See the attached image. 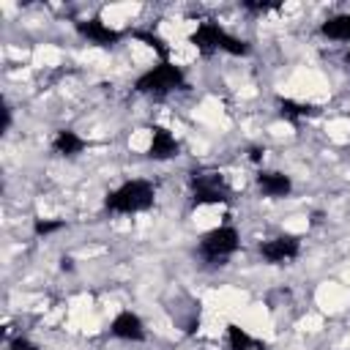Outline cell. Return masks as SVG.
Returning a JSON list of instances; mask_svg holds the SVG:
<instances>
[{
    "mask_svg": "<svg viewBox=\"0 0 350 350\" xmlns=\"http://www.w3.org/2000/svg\"><path fill=\"white\" fill-rule=\"evenodd\" d=\"M153 200H156L153 183L134 178V180H126L118 189H112L104 200V208L112 213H139V211H148L153 205Z\"/></svg>",
    "mask_w": 350,
    "mask_h": 350,
    "instance_id": "6da1fadb",
    "label": "cell"
},
{
    "mask_svg": "<svg viewBox=\"0 0 350 350\" xmlns=\"http://www.w3.org/2000/svg\"><path fill=\"white\" fill-rule=\"evenodd\" d=\"M186 88V77L178 66H172L170 60H161L159 66H153L150 71H145L137 82H134V90L137 93H145V96H164V93H172V90H183Z\"/></svg>",
    "mask_w": 350,
    "mask_h": 350,
    "instance_id": "7a4b0ae2",
    "label": "cell"
},
{
    "mask_svg": "<svg viewBox=\"0 0 350 350\" xmlns=\"http://www.w3.org/2000/svg\"><path fill=\"white\" fill-rule=\"evenodd\" d=\"M191 183V202L194 205H219V202H230V189L224 183V178L219 172H191L189 175Z\"/></svg>",
    "mask_w": 350,
    "mask_h": 350,
    "instance_id": "3957f363",
    "label": "cell"
},
{
    "mask_svg": "<svg viewBox=\"0 0 350 350\" xmlns=\"http://www.w3.org/2000/svg\"><path fill=\"white\" fill-rule=\"evenodd\" d=\"M238 246H241L238 230L230 227V224H221V227H213L211 232L202 235V241H200V254H202L208 262H221V260L230 257Z\"/></svg>",
    "mask_w": 350,
    "mask_h": 350,
    "instance_id": "277c9868",
    "label": "cell"
},
{
    "mask_svg": "<svg viewBox=\"0 0 350 350\" xmlns=\"http://www.w3.org/2000/svg\"><path fill=\"white\" fill-rule=\"evenodd\" d=\"M298 252H301V243L293 235H279L260 243V254L265 262H287V260H295Z\"/></svg>",
    "mask_w": 350,
    "mask_h": 350,
    "instance_id": "5b68a950",
    "label": "cell"
},
{
    "mask_svg": "<svg viewBox=\"0 0 350 350\" xmlns=\"http://www.w3.org/2000/svg\"><path fill=\"white\" fill-rule=\"evenodd\" d=\"M109 331H112V336L126 339V342H142V339H145V325H142V320H139L134 312H129V309H123V312L115 314Z\"/></svg>",
    "mask_w": 350,
    "mask_h": 350,
    "instance_id": "8992f818",
    "label": "cell"
},
{
    "mask_svg": "<svg viewBox=\"0 0 350 350\" xmlns=\"http://www.w3.org/2000/svg\"><path fill=\"white\" fill-rule=\"evenodd\" d=\"M77 30L79 36H85L88 41L98 44V46H112L120 41V33L109 25H104L101 19H88V22H77Z\"/></svg>",
    "mask_w": 350,
    "mask_h": 350,
    "instance_id": "52a82bcc",
    "label": "cell"
},
{
    "mask_svg": "<svg viewBox=\"0 0 350 350\" xmlns=\"http://www.w3.org/2000/svg\"><path fill=\"white\" fill-rule=\"evenodd\" d=\"M148 156L156 159V161H164V159L178 156V139H175L164 126H153V129H150V148H148Z\"/></svg>",
    "mask_w": 350,
    "mask_h": 350,
    "instance_id": "ba28073f",
    "label": "cell"
},
{
    "mask_svg": "<svg viewBox=\"0 0 350 350\" xmlns=\"http://www.w3.org/2000/svg\"><path fill=\"white\" fill-rule=\"evenodd\" d=\"M257 186L265 197H287L293 191V180L284 172H273V170H260L257 172Z\"/></svg>",
    "mask_w": 350,
    "mask_h": 350,
    "instance_id": "9c48e42d",
    "label": "cell"
},
{
    "mask_svg": "<svg viewBox=\"0 0 350 350\" xmlns=\"http://www.w3.org/2000/svg\"><path fill=\"white\" fill-rule=\"evenodd\" d=\"M221 36H224V27L219 25V22H202V25H197V30L191 33V44L200 49V52H213V49H219V41H221Z\"/></svg>",
    "mask_w": 350,
    "mask_h": 350,
    "instance_id": "30bf717a",
    "label": "cell"
},
{
    "mask_svg": "<svg viewBox=\"0 0 350 350\" xmlns=\"http://www.w3.org/2000/svg\"><path fill=\"white\" fill-rule=\"evenodd\" d=\"M85 139L77 134V131H71V129H60L57 134H55V139H52V148L60 153V156H77V153H82L85 150Z\"/></svg>",
    "mask_w": 350,
    "mask_h": 350,
    "instance_id": "8fae6325",
    "label": "cell"
},
{
    "mask_svg": "<svg viewBox=\"0 0 350 350\" xmlns=\"http://www.w3.org/2000/svg\"><path fill=\"white\" fill-rule=\"evenodd\" d=\"M320 33L334 38V41H350V14H339V16H331L320 25Z\"/></svg>",
    "mask_w": 350,
    "mask_h": 350,
    "instance_id": "7c38bea8",
    "label": "cell"
},
{
    "mask_svg": "<svg viewBox=\"0 0 350 350\" xmlns=\"http://www.w3.org/2000/svg\"><path fill=\"white\" fill-rule=\"evenodd\" d=\"M279 112H282V118H287V120H301V118L314 115L317 109H314L312 104H298V101H293V98H279Z\"/></svg>",
    "mask_w": 350,
    "mask_h": 350,
    "instance_id": "4fadbf2b",
    "label": "cell"
},
{
    "mask_svg": "<svg viewBox=\"0 0 350 350\" xmlns=\"http://www.w3.org/2000/svg\"><path fill=\"white\" fill-rule=\"evenodd\" d=\"M227 342H230V350H254V347H260V342L257 339H252L243 328H238V325H227Z\"/></svg>",
    "mask_w": 350,
    "mask_h": 350,
    "instance_id": "5bb4252c",
    "label": "cell"
},
{
    "mask_svg": "<svg viewBox=\"0 0 350 350\" xmlns=\"http://www.w3.org/2000/svg\"><path fill=\"white\" fill-rule=\"evenodd\" d=\"M219 49H224L230 55H249V44L243 38H238V36H230L227 30H224V36L219 41Z\"/></svg>",
    "mask_w": 350,
    "mask_h": 350,
    "instance_id": "9a60e30c",
    "label": "cell"
},
{
    "mask_svg": "<svg viewBox=\"0 0 350 350\" xmlns=\"http://www.w3.org/2000/svg\"><path fill=\"white\" fill-rule=\"evenodd\" d=\"M134 36H137L139 41H145V44H148V46H150V49H153L156 55H161V57H167V52H170V46L164 44V38H161V36H156V33H148V30H137Z\"/></svg>",
    "mask_w": 350,
    "mask_h": 350,
    "instance_id": "2e32d148",
    "label": "cell"
},
{
    "mask_svg": "<svg viewBox=\"0 0 350 350\" xmlns=\"http://www.w3.org/2000/svg\"><path fill=\"white\" fill-rule=\"evenodd\" d=\"M57 230H63L60 219H36V224H33L36 235H49V232H57Z\"/></svg>",
    "mask_w": 350,
    "mask_h": 350,
    "instance_id": "e0dca14e",
    "label": "cell"
},
{
    "mask_svg": "<svg viewBox=\"0 0 350 350\" xmlns=\"http://www.w3.org/2000/svg\"><path fill=\"white\" fill-rule=\"evenodd\" d=\"M11 350H38L30 339H25V336H16V339H11Z\"/></svg>",
    "mask_w": 350,
    "mask_h": 350,
    "instance_id": "ac0fdd59",
    "label": "cell"
},
{
    "mask_svg": "<svg viewBox=\"0 0 350 350\" xmlns=\"http://www.w3.org/2000/svg\"><path fill=\"white\" fill-rule=\"evenodd\" d=\"M243 8H249V11H271V8H279V3H252V0H246Z\"/></svg>",
    "mask_w": 350,
    "mask_h": 350,
    "instance_id": "d6986e66",
    "label": "cell"
},
{
    "mask_svg": "<svg viewBox=\"0 0 350 350\" xmlns=\"http://www.w3.org/2000/svg\"><path fill=\"white\" fill-rule=\"evenodd\" d=\"M262 156H265V150H262V148H257V145H254V148H249V159H252V161H262Z\"/></svg>",
    "mask_w": 350,
    "mask_h": 350,
    "instance_id": "ffe728a7",
    "label": "cell"
},
{
    "mask_svg": "<svg viewBox=\"0 0 350 350\" xmlns=\"http://www.w3.org/2000/svg\"><path fill=\"white\" fill-rule=\"evenodd\" d=\"M11 126V109L8 107H3V131Z\"/></svg>",
    "mask_w": 350,
    "mask_h": 350,
    "instance_id": "44dd1931",
    "label": "cell"
},
{
    "mask_svg": "<svg viewBox=\"0 0 350 350\" xmlns=\"http://www.w3.org/2000/svg\"><path fill=\"white\" fill-rule=\"evenodd\" d=\"M71 262H74L71 257H63V260H60V268H63V271H71V268H74Z\"/></svg>",
    "mask_w": 350,
    "mask_h": 350,
    "instance_id": "7402d4cb",
    "label": "cell"
},
{
    "mask_svg": "<svg viewBox=\"0 0 350 350\" xmlns=\"http://www.w3.org/2000/svg\"><path fill=\"white\" fill-rule=\"evenodd\" d=\"M345 60H347V63H350V49H347V52H345Z\"/></svg>",
    "mask_w": 350,
    "mask_h": 350,
    "instance_id": "603a6c76",
    "label": "cell"
},
{
    "mask_svg": "<svg viewBox=\"0 0 350 350\" xmlns=\"http://www.w3.org/2000/svg\"><path fill=\"white\" fill-rule=\"evenodd\" d=\"M254 350H265V347H262V345H260V347H254Z\"/></svg>",
    "mask_w": 350,
    "mask_h": 350,
    "instance_id": "cb8c5ba5",
    "label": "cell"
}]
</instances>
